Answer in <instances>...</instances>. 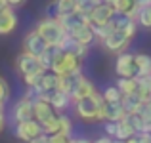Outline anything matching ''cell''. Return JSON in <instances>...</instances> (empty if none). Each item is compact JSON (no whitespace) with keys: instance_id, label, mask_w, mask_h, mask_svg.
Instances as JSON below:
<instances>
[{"instance_id":"obj_1","label":"cell","mask_w":151,"mask_h":143,"mask_svg":"<svg viewBox=\"0 0 151 143\" xmlns=\"http://www.w3.org/2000/svg\"><path fill=\"white\" fill-rule=\"evenodd\" d=\"M50 73H54L55 77H78L82 73V59H78L71 51H61L55 48Z\"/></svg>"},{"instance_id":"obj_2","label":"cell","mask_w":151,"mask_h":143,"mask_svg":"<svg viewBox=\"0 0 151 143\" xmlns=\"http://www.w3.org/2000/svg\"><path fill=\"white\" fill-rule=\"evenodd\" d=\"M75 113L84 122H103V99L101 94L96 92L84 99H78L73 103Z\"/></svg>"},{"instance_id":"obj_3","label":"cell","mask_w":151,"mask_h":143,"mask_svg":"<svg viewBox=\"0 0 151 143\" xmlns=\"http://www.w3.org/2000/svg\"><path fill=\"white\" fill-rule=\"evenodd\" d=\"M35 31H37V34L48 44V48H58L61 44V40L67 36L65 31H63V27L52 17H42L40 21L37 23Z\"/></svg>"},{"instance_id":"obj_4","label":"cell","mask_w":151,"mask_h":143,"mask_svg":"<svg viewBox=\"0 0 151 143\" xmlns=\"http://www.w3.org/2000/svg\"><path fill=\"white\" fill-rule=\"evenodd\" d=\"M15 69H17V73L21 74L23 78H25V77H35V74H44L46 73V69L40 65L38 57L29 55V54H25V51H21V54L15 57Z\"/></svg>"},{"instance_id":"obj_5","label":"cell","mask_w":151,"mask_h":143,"mask_svg":"<svg viewBox=\"0 0 151 143\" xmlns=\"http://www.w3.org/2000/svg\"><path fill=\"white\" fill-rule=\"evenodd\" d=\"M130 42H132V38H128L122 31H115L113 34H109V36L105 38V40H101V46L105 48L109 54H124L126 50H128Z\"/></svg>"},{"instance_id":"obj_6","label":"cell","mask_w":151,"mask_h":143,"mask_svg":"<svg viewBox=\"0 0 151 143\" xmlns=\"http://www.w3.org/2000/svg\"><path fill=\"white\" fill-rule=\"evenodd\" d=\"M96 94V86H94V82L90 80L88 77H84V74H78V77H75L73 80V90H71V101H78V99H84L88 97V95Z\"/></svg>"},{"instance_id":"obj_7","label":"cell","mask_w":151,"mask_h":143,"mask_svg":"<svg viewBox=\"0 0 151 143\" xmlns=\"http://www.w3.org/2000/svg\"><path fill=\"white\" fill-rule=\"evenodd\" d=\"M115 73H117V78H136L134 54H130V51L119 54L115 59Z\"/></svg>"},{"instance_id":"obj_8","label":"cell","mask_w":151,"mask_h":143,"mask_svg":"<svg viewBox=\"0 0 151 143\" xmlns=\"http://www.w3.org/2000/svg\"><path fill=\"white\" fill-rule=\"evenodd\" d=\"M42 134V126L38 124L35 118H31V120H25V122H17L15 124V137L25 143H29L31 139H35V137H38Z\"/></svg>"},{"instance_id":"obj_9","label":"cell","mask_w":151,"mask_h":143,"mask_svg":"<svg viewBox=\"0 0 151 143\" xmlns=\"http://www.w3.org/2000/svg\"><path fill=\"white\" fill-rule=\"evenodd\" d=\"M46 50H48V44L38 36L35 29L25 34V38H23V51H25V54L35 55V57H40Z\"/></svg>"},{"instance_id":"obj_10","label":"cell","mask_w":151,"mask_h":143,"mask_svg":"<svg viewBox=\"0 0 151 143\" xmlns=\"http://www.w3.org/2000/svg\"><path fill=\"white\" fill-rule=\"evenodd\" d=\"M115 15H117V14H115V10H113L111 4L101 2V4H98V6L90 11V23H92V27L105 25V23H109Z\"/></svg>"},{"instance_id":"obj_11","label":"cell","mask_w":151,"mask_h":143,"mask_svg":"<svg viewBox=\"0 0 151 143\" xmlns=\"http://www.w3.org/2000/svg\"><path fill=\"white\" fill-rule=\"evenodd\" d=\"M12 117H14L15 124L17 122H25L33 118V99L23 95L21 99H17V103L14 105V111H12Z\"/></svg>"},{"instance_id":"obj_12","label":"cell","mask_w":151,"mask_h":143,"mask_svg":"<svg viewBox=\"0 0 151 143\" xmlns=\"http://www.w3.org/2000/svg\"><path fill=\"white\" fill-rule=\"evenodd\" d=\"M55 111L52 109V105L44 99H33V118L38 122V124H44L50 118L55 117Z\"/></svg>"},{"instance_id":"obj_13","label":"cell","mask_w":151,"mask_h":143,"mask_svg":"<svg viewBox=\"0 0 151 143\" xmlns=\"http://www.w3.org/2000/svg\"><path fill=\"white\" fill-rule=\"evenodd\" d=\"M69 14H75V0H52L46 17L58 19V17H63V15H69Z\"/></svg>"},{"instance_id":"obj_14","label":"cell","mask_w":151,"mask_h":143,"mask_svg":"<svg viewBox=\"0 0 151 143\" xmlns=\"http://www.w3.org/2000/svg\"><path fill=\"white\" fill-rule=\"evenodd\" d=\"M17 27V15H15L14 8H4L0 11V36H6V34H12Z\"/></svg>"},{"instance_id":"obj_15","label":"cell","mask_w":151,"mask_h":143,"mask_svg":"<svg viewBox=\"0 0 151 143\" xmlns=\"http://www.w3.org/2000/svg\"><path fill=\"white\" fill-rule=\"evenodd\" d=\"M111 6H113L117 15H124V17L132 19V21H136L138 11H140V8L136 6V0H113Z\"/></svg>"},{"instance_id":"obj_16","label":"cell","mask_w":151,"mask_h":143,"mask_svg":"<svg viewBox=\"0 0 151 143\" xmlns=\"http://www.w3.org/2000/svg\"><path fill=\"white\" fill-rule=\"evenodd\" d=\"M48 103L52 105V109H54L58 114H63L71 105H73V101H71V95L61 94V92H52Z\"/></svg>"},{"instance_id":"obj_17","label":"cell","mask_w":151,"mask_h":143,"mask_svg":"<svg viewBox=\"0 0 151 143\" xmlns=\"http://www.w3.org/2000/svg\"><path fill=\"white\" fill-rule=\"evenodd\" d=\"M126 117L121 103H103V122H121Z\"/></svg>"},{"instance_id":"obj_18","label":"cell","mask_w":151,"mask_h":143,"mask_svg":"<svg viewBox=\"0 0 151 143\" xmlns=\"http://www.w3.org/2000/svg\"><path fill=\"white\" fill-rule=\"evenodd\" d=\"M134 67H136V77H151V55L134 54Z\"/></svg>"},{"instance_id":"obj_19","label":"cell","mask_w":151,"mask_h":143,"mask_svg":"<svg viewBox=\"0 0 151 143\" xmlns=\"http://www.w3.org/2000/svg\"><path fill=\"white\" fill-rule=\"evenodd\" d=\"M144 103L145 101H142L136 94H132V95H122V99H121V105H122V109H124L126 114H136L138 111L142 109V105H144Z\"/></svg>"},{"instance_id":"obj_20","label":"cell","mask_w":151,"mask_h":143,"mask_svg":"<svg viewBox=\"0 0 151 143\" xmlns=\"http://www.w3.org/2000/svg\"><path fill=\"white\" fill-rule=\"evenodd\" d=\"M136 95L142 101H147L151 95V77H136Z\"/></svg>"},{"instance_id":"obj_21","label":"cell","mask_w":151,"mask_h":143,"mask_svg":"<svg viewBox=\"0 0 151 143\" xmlns=\"http://www.w3.org/2000/svg\"><path fill=\"white\" fill-rule=\"evenodd\" d=\"M134 136H136V132L132 130V126H130L124 118H122L121 122H117V130H115V137H113V139L126 141V139H130V137H134Z\"/></svg>"},{"instance_id":"obj_22","label":"cell","mask_w":151,"mask_h":143,"mask_svg":"<svg viewBox=\"0 0 151 143\" xmlns=\"http://www.w3.org/2000/svg\"><path fill=\"white\" fill-rule=\"evenodd\" d=\"M115 86H117V90L121 92V95L136 94V78H117Z\"/></svg>"},{"instance_id":"obj_23","label":"cell","mask_w":151,"mask_h":143,"mask_svg":"<svg viewBox=\"0 0 151 143\" xmlns=\"http://www.w3.org/2000/svg\"><path fill=\"white\" fill-rule=\"evenodd\" d=\"M98 0H75V14H81V15H90V11L98 6Z\"/></svg>"},{"instance_id":"obj_24","label":"cell","mask_w":151,"mask_h":143,"mask_svg":"<svg viewBox=\"0 0 151 143\" xmlns=\"http://www.w3.org/2000/svg\"><path fill=\"white\" fill-rule=\"evenodd\" d=\"M58 134H63V136H73V120L67 117L65 113L58 117Z\"/></svg>"},{"instance_id":"obj_25","label":"cell","mask_w":151,"mask_h":143,"mask_svg":"<svg viewBox=\"0 0 151 143\" xmlns=\"http://www.w3.org/2000/svg\"><path fill=\"white\" fill-rule=\"evenodd\" d=\"M101 99H103V103H121L122 95L117 90V86H107L105 92L101 94Z\"/></svg>"},{"instance_id":"obj_26","label":"cell","mask_w":151,"mask_h":143,"mask_svg":"<svg viewBox=\"0 0 151 143\" xmlns=\"http://www.w3.org/2000/svg\"><path fill=\"white\" fill-rule=\"evenodd\" d=\"M73 80H75V77H58V88H55V92H61V94L71 95Z\"/></svg>"},{"instance_id":"obj_27","label":"cell","mask_w":151,"mask_h":143,"mask_svg":"<svg viewBox=\"0 0 151 143\" xmlns=\"http://www.w3.org/2000/svg\"><path fill=\"white\" fill-rule=\"evenodd\" d=\"M136 23L142 25L144 29H151V8H142V10L138 11Z\"/></svg>"},{"instance_id":"obj_28","label":"cell","mask_w":151,"mask_h":143,"mask_svg":"<svg viewBox=\"0 0 151 143\" xmlns=\"http://www.w3.org/2000/svg\"><path fill=\"white\" fill-rule=\"evenodd\" d=\"M124 120L128 122L130 126H132V130H134L136 134H142V132L145 130V124H144V120L140 118V114H126Z\"/></svg>"},{"instance_id":"obj_29","label":"cell","mask_w":151,"mask_h":143,"mask_svg":"<svg viewBox=\"0 0 151 143\" xmlns=\"http://www.w3.org/2000/svg\"><path fill=\"white\" fill-rule=\"evenodd\" d=\"M8 99H10V86H8L6 78L0 77V105H6Z\"/></svg>"},{"instance_id":"obj_30","label":"cell","mask_w":151,"mask_h":143,"mask_svg":"<svg viewBox=\"0 0 151 143\" xmlns=\"http://www.w3.org/2000/svg\"><path fill=\"white\" fill-rule=\"evenodd\" d=\"M136 114H140V118L144 120V124H151V107L147 105V103H144L142 109L138 111Z\"/></svg>"},{"instance_id":"obj_31","label":"cell","mask_w":151,"mask_h":143,"mask_svg":"<svg viewBox=\"0 0 151 143\" xmlns=\"http://www.w3.org/2000/svg\"><path fill=\"white\" fill-rule=\"evenodd\" d=\"M73 136H63V134H54L48 136V143H71Z\"/></svg>"},{"instance_id":"obj_32","label":"cell","mask_w":151,"mask_h":143,"mask_svg":"<svg viewBox=\"0 0 151 143\" xmlns=\"http://www.w3.org/2000/svg\"><path fill=\"white\" fill-rule=\"evenodd\" d=\"M103 124H105V126H103L105 136L113 139V137H115V130H117V122H103Z\"/></svg>"},{"instance_id":"obj_33","label":"cell","mask_w":151,"mask_h":143,"mask_svg":"<svg viewBox=\"0 0 151 143\" xmlns=\"http://www.w3.org/2000/svg\"><path fill=\"white\" fill-rule=\"evenodd\" d=\"M136 141L138 143H151V134H147V132L136 134Z\"/></svg>"},{"instance_id":"obj_34","label":"cell","mask_w":151,"mask_h":143,"mask_svg":"<svg viewBox=\"0 0 151 143\" xmlns=\"http://www.w3.org/2000/svg\"><path fill=\"white\" fill-rule=\"evenodd\" d=\"M27 0H6V6L8 8H19V6H23Z\"/></svg>"},{"instance_id":"obj_35","label":"cell","mask_w":151,"mask_h":143,"mask_svg":"<svg viewBox=\"0 0 151 143\" xmlns=\"http://www.w3.org/2000/svg\"><path fill=\"white\" fill-rule=\"evenodd\" d=\"M29 143H48V136H46V134H40L38 137H35V139H31Z\"/></svg>"},{"instance_id":"obj_36","label":"cell","mask_w":151,"mask_h":143,"mask_svg":"<svg viewBox=\"0 0 151 143\" xmlns=\"http://www.w3.org/2000/svg\"><path fill=\"white\" fill-rule=\"evenodd\" d=\"M113 139H111V137H107V136H100V137H96V139H94L92 143H111Z\"/></svg>"},{"instance_id":"obj_37","label":"cell","mask_w":151,"mask_h":143,"mask_svg":"<svg viewBox=\"0 0 151 143\" xmlns=\"http://www.w3.org/2000/svg\"><path fill=\"white\" fill-rule=\"evenodd\" d=\"M71 143H92V141H90L88 137H73Z\"/></svg>"},{"instance_id":"obj_38","label":"cell","mask_w":151,"mask_h":143,"mask_svg":"<svg viewBox=\"0 0 151 143\" xmlns=\"http://www.w3.org/2000/svg\"><path fill=\"white\" fill-rule=\"evenodd\" d=\"M4 126H6V114H4V111L0 113V132L4 130Z\"/></svg>"},{"instance_id":"obj_39","label":"cell","mask_w":151,"mask_h":143,"mask_svg":"<svg viewBox=\"0 0 151 143\" xmlns=\"http://www.w3.org/2000/svg\"><path fill=\"white\" fill-rule=\"evenodd\" d=\"M122 143H138V141H136V136L130 137V139H126V141H122Z\"/></svg>"},{"instance_id":"obj_40","label":"cell","mask_w":151,"mask_h":143,"mask_svg":"<svg viewBox=\"0 0 151 143\" xmlns=\"http://www.w3.org/2000/svg\"><path fill=\"white\" fill-rule=\"evenodd\" d=\"M4 8H6V0H0V11H2Z\"/></svg>"},{"instance_id":"obj_41","label":"cell","mask_w":151,"mask_h":143,"mask_svg":"<svg viewBox=\"0 0 151 143\" xmlns=\"http://www.w3.org/2000/svg\"><path fill=\"white\" fill-rule=\"evenodd\" d=\"M111 143H122V141H117V139H113V141H111Z\"/></svg>"},{"instance_id":"obj_42","label":"cell","mask_w":151,"mask_h":143,"mask_svg":"<svg viewBox=\"0 0 151 143\" xmlns=\"http://www.w3.org/2000/svg\"><path fill=\"white\" fill-rule=\"evenodd\" d=\"M98 2H103V0H98Z\"/></svg>"}]
</instances>
